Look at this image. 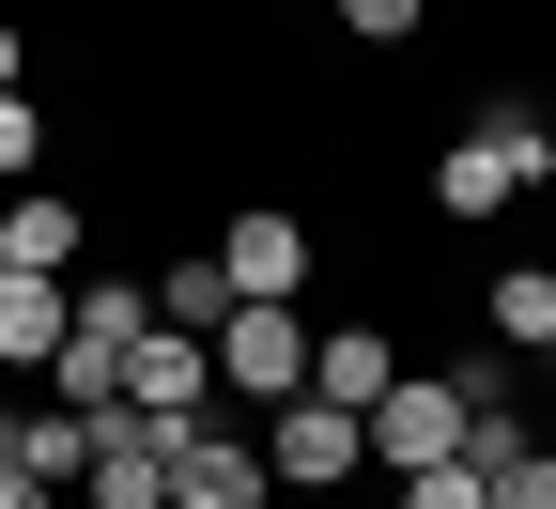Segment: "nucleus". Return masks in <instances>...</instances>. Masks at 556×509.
<instances>
[{
  "instance_id": "nucleus-1",
  "label": "nucleus",
  "mask_w": 556,
  "mask_h": 509,
  "mask_svg": "<svg viewBox=\"0 0 556 509\" xmlns=\"http://www.w3.org/2000/svg\"><path fill=\"white\" fill-rule=\"evenodd\" d=\"M526 186H556V124H541V109H479L448 155H433V216H464V232L510 216Z\"/></svg>"
},
{
  "instance_id": "nucleus-21",
  "label": "nucleus",
  "mask_w": 556,
  "mask_h": 509,
  "mask_svg": "<svg viewBox=\"0 0 556 509\" xmlns=\"http://www.w3.org/2000/svg\"><path fill=\"white\" fill-rule=\"evenodd\" d=\"M541 402H556V340H541Z\"/></svg>"
},
{
  "instance_id": "nucleus-3",
  "label": "nucleus",
  "mask_w": 556,
  "mask_h": 509,
  "mask_svg": "<svg viewBox=\"0 0 556 509\" xmlns=\"http://www.w3.org/2000/svg\"><path fill=\"white\" fill-rule=\"evenodd\" d=\"M356 463H371V417H340V402H278L263 417V479L278 494H340Z\"/></svg>"
},
{
  "instance_id": "nucleus-4",
  "label": "nucleus",
  "mask_w": 556,
  "mask_h": 509,
  "mask_svg": "<svg viewBox=\"0 0 556 509\" xmlns=\"http://www.w3.org/2000/svg\"><path fill=\"white\" fill-rule=\"evenodd\" d=\"M217 386L263 402V417L309 402V325H294V309H232V325H217Z\"/></svg>"
},
{
  "instance_id": "nucleus-13",
  "label": "nucleus",
  "mask_w": 556,
  "mask_h": 509,
  "mask_svg": "<svg viewBox=\"0 0 556 509\" xmlns=\"http://www.w3.org/2000/svg\"><path fill=\"white\" fill-rule=\"evenodd\" d=\"M16 463H31L47 494H78V479H93V417H78V402H31V417H16Z\"/></svg>"
},
{
  "instance_id": "nucleus-19",
  "label": "nucleus",
  "mask_w": 556,
  "mask_h": 509,
  "mask_svg": "<svg viewBox=\"0 0 556 509\" xmlns=\"http://www.w3.org/2000/svg\"><path fill=\"white\" fill-rule=\"evenodd\" d=\"M0 509H47V479H31V463H0Z\"/></svg>"
},
{
  "instance_id": "nucleus-14",
  "label": "nucleus",
  "mask_w": 556,
  "mask_h": 509,
  "mask_svg": "<svg viewBox=\"0 0 556 509\" xmlns=\"http://www.w3.org/2000/svg\"><path fill=\"white\" fill-rule=\"evenodd\" d=\"M541 340H556V263H495V355L541 371Z\"/></svg>"
},
{
  "instance_id": "nucleus-6",
  "label": "nucleus",
  "mask_w": 556,
  "mask_h": 509,
  "mask_svg": "<svg viewBox=\"0 0 556 509\" xmlns=\"http://www.w3.org/2000/svg\"><path fill=\"white\" fill-rule=\"evenodd\" d=\"M170 463H186V432H155V417H93V479H78V509H170Z\"/></svg>"
},
{
  "instance_id": "nucleus-20",
  "label": "nucleus",
  "mask_w": 556,
  "mask_h": 509,
  "mask_svg": "<svg viewBox=\"0 0 556 509\" xmlns=\"http://www.w3.org/2000/svg\"><path fill=\"white\" fill-rule=\"evenodd\" d=\"M16 417H31V402H16V371H0V463H16Z\"/></svg>"
},
{
  "instance_id": "nucleus-11",
  "label": "nucleus",
  "mask_w": 556,
  "mask_h": 509,
  "mask_svg": "<svg viewBox=\"0 0 556 509\" xmlns=\"http://www.w3.org/2000/svg\"><path fill=\"white\" fill-rule=\"evenodd\" d=\"M62 325H78V278H0V371H16V386H47Z\"/></svg>"
},
{
  "instance_id": "nucleus-12",
  "label": "nucleus",
  "mask_w": 556,
  "mask_h": 509,
  "mask_svg": "<svg viewBox=\"0 0 556 509\" xmlns=\"http://www.w3.org/2000/svg\"><path fill=\"white\" fill-rule=\"evenodd\" d=\"M139 294H155V325H186V340H217L248 294H232V263L217 247H201V263H155V278H139Z\"/></svg>"
},
{
  "instance_id": "nucleus-18",
  "label": "nucleus",
  "mask_w": 556,
  "mask_h": 509,
  "mask_svg": "<svg viewBox=\"0 0 556 509\" xmlns=\"http://www.w3.org/2000/svg\"><path fill=\"white\" fill-rule=\"evenodd\" d=\"M0 93H31V31L16 16H0Z\"/></svg>"
},
{
  "instance_id": "nucleus-10",
  "label": "nucleus",
  "mask_w": 556,
  "mask_h": 509,
  "mask_svg": "<svg viewBox=\"0 0 556 509\" xmlns=\"http://www.w3.org/2000/svg\"><path fill=\"white\" fill-rule=\"evenodd\" d=\"M170 509H278V479H263V448H248V432H186Z\"/></svg>"
},
{
  "instance_id": "nucleus-17",
  "label": "nucleus",
  "mask_w": 556,
  "mask_h": 509,
  "mask_svg": "<svg viewBox=\"0 0 556 509\" xmlns=\"http://www.w3.org/2000/svg\"><path fill=\"white\" fill-rule=\"evenodd\" d=\"M417 16H433V0H340V31H356V47H417Z\"/></svg>"
},
{
  "instance_id": "nucleus-2",
  "label": "nucleus",
  "mask_w": 556,
  "mask_h": 509,
  "mask_svg": "<svg viewBox=\"0 0 556 509\" xmlns=\"http://www.w3.org/2000/svg\"><path fill=\"white\" fill-rule=\"evenodd\" d=\"M124 417H155V432H217V340L155 325V340L124 355Z\"/></svg>"
},
{
  "instance_id": "nucleus-5",
  "label": "nucleus",
  "mask_w": 556,
  "mask_h": 509,
  "mask_svg": "<svg viewBox=\"0 0 556 509\" xmlns=\"http://www.w3.org/2000/svg\"><path fill=\"white\" fill-rule=\"evenodd\" d=\"M371 463H387V479L464 463V386H448V371H402V386L371 402Z\"/></svg>"
},
{
  "instance_id": "nucleus-9",
  "label": "nucleus",
  "mask_w": 556,
  "mask_h": 509,
  "mask_svg": "<svg viewBox=\"0 0 556 509\" xmlns=\"http://www.w3.org/2000/svg\"><path fill=\"white\" fill-rule=\"evenodd\" d=\"M387 386H402V340H387V325H309V402L371 417Z\"/></svg>"
},
{
  "instance_id": "nucleus-16",
  "label": "nucleus",
  "mask_w": 556,
  "mask_h": 509,
  "mask_svg": "<svg viewBox=\"0 0 556 509\" xmlns=\"http://www.w3.org/2000/svg\"><path fill=\"white\" fill-rule=\"evenodd\" d=\"M31 170H47V109H31V93H0V186H31Z\"/></svg>"
},
{
  "instance_id": "nucleus-22",
  "label": "nucleus",
  "mask_w": 556,
  "mask_h": 509,
  "mask_svg": "<svg viewBox=\"0 0 556 509\" xmlns=\"http://www.w3.org/2000/svg\"><path fill=\"white\" fill-rule=\"evenodd\" d=\"M541 463H556V417H541Z\"/></svg>"
},
{
  "instance_id": "nucleus-15",
  "label": "nucleus",
  "mask_w": 556,
  "mask_h": 509,
  "mask_svg": "<svg viewBox=\"0 0 556 509\" xmlns=\"http://www.w3.org/2000/svg\"><path fill=\"white\" fill-rule=\"evenodd\" d=\"M387 509H495V494H479V463H417V479H387Z\"/></svg>"
},
{
  "instance_id": "nucleus-7",
  "label": "nucleus",
  "mask_w": 556,
  "mask_h": 509,
  "mask_svg": "<svg viewBox=\"0 0 556 509\" xmlns=\"http://www.w3.org/2000/svg\"><path fill=\"white\" fill-rule=\"evenodd\" d=\"M217 263H232L248 309H294V294H309V216H294V201H248L232 232H217Z\"/></svg>"
},
{
  "instance_id": "nucleus-8",
  "label": "nucleus",
  "mask_w": 556,
  "mask_h": 509,
  "mask_svg": "<svg viewBox=\"0 0 556 509\" xmlns=\"http://www.w3.org/2000/svg\"><path fill=\"white\" fill-rule=\"evenodd\" d=\"M78 247H93V216L62 201V186H16V201H0V278H78Z\"/></svg>"
}]
</instances>
